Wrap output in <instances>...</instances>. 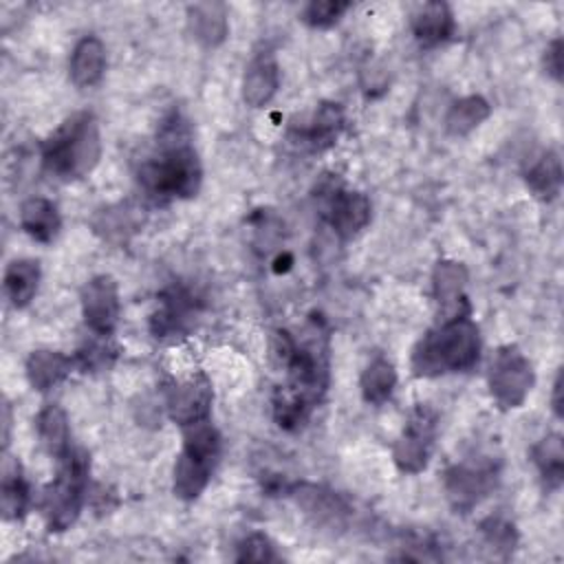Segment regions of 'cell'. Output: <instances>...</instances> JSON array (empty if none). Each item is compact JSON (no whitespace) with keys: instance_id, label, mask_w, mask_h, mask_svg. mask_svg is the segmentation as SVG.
Masks as SVG:
<instances>
[{"instance_id":"34","label":"cell","mask_w":564,"mask_h":564,"mask_svg":"<svg viewBox=\"0 0 564 564\" xmlns=\"http://www.w3.org/2000/svg\"><path fill=\"white\" fill-rule=\"evenodd\" d=\"M562 51H564L562 37L551 40V44H549L546 51H544V68H546V73H549L555 82H562V68H564V64H562Z\"/></svg>"},{"instance_id":"35","label":"cell","mask_w":564,"mask_h":564,"mask_svg":"<svg viewBox=\"0 0 564 564\" xmlns=\"http://www.w3.org/2000/svg\"><path fill=\"white\" fill-rule=\"evenodd\" d=\"M562 370L555 375V381H553V394H551V408L555 412L557 419L564 416V410H562Z\"/></svg>"},{"instance_id":"9","label":"cell","mask_w":564,"mask_h":564,"mask_svg":"<svg viewBox=\"0 0 564 564\" xmlns=\"http://www.w3.org/2000/svg\"><path fill=\"white\" fill-rule=\"evenodd\" d=\"M82 315L93 335L110 337L119 322V289L110 275L90 278L79 293Z\"/></svg>"},{"instance_id":"33","label":"cell","mask_w":564,"mask_h":564,"mask_svg":"<svg viewBox=\"0 0 564 564\" xmlns=\"http://www.w3.org/2000/svg\"><path fill=\"white\" fill-rule=\"evenodd\" d=\"M278 560L271 540L262 533H251L238 544L236 562H273Z\"/></svg>"},{"instance_id":"36","label":"cell","mask_w":564,"mask_h":564,"mask_svg":"<svg viewBox=\"0 0 564 564\" xmlns=\"http://www.w3.org/2000/svg\"><path fill=\"white\" fill-rule=\"evenodd\" d=\"M2 425H4L2 443H4V447H7V443H9V425H11V419H9V405H7V403H4V408H2Z\"/></svg>"},{"instance_id":"32","label":"cell","mask_w":564,"mask_h":564,"mask_svg":"<svg viewBox=\"0 0 564 564\" xmlns=\"http://www.w3.org/2000/svg\"><path fill=\"white\" fill-rule=\"evenodd\" d=\"M112 357H115V348L106 341V337H101V341L93 339L84 348H79L77 357H75V364L86 372L88 370H101V368L110 366Z\"/></svg>"},{"instance_id":"24","label":"cell","mask_w":564,"mask_h":564,"mask_svg":"<svg viewBox=\"0 0 564 564\" xmlns=\"http://www.w3.org/2000/svg\"><path fill=\"white\" fill-rule=\"evenodd\" d=\"M531 460L538 467L546 491H557L564 482V445L560 434H546L531 447Z\"/></svg>"},{"instance_id":"2","label":"cell","mask_w":564,"mask_h":564,"mask_svg":"<svg viewBox=\"0 0 564 564\" xmlns=\"http://www.w3.org/2000/svg\"><path fill=\"white\" fill-rule=\"evenodd\" d=\"M99 123L88 110L64 119L42 143V165L59 181H79L88 176L99 163Z\"/></svg>"},{"instance_id":"16","label":"cell","mask_w":564,"mask_h":564,"mask_svg":"<svg viewBox=\"0 0 564 564\" xmlns=\"http://www.w3.org/2000/svg\"><path fill=\"white\" fill-rule=\"evenodd\" d=\"M280 86V68L271 53L251 59L242 77V99L251 108H260L273 99Z\"/></svg>"},{"instance_id":"11","label":"cell","mask_w":564,"mask_h":564,"mask_svg":"<svg viewBox=\"0 0 564 564\" xmlns=\"http://www.w3.org/2000/svg\"><path fill=\"white\" fill-rule=\"evenodd\" d=\"M289 496L315 524H322V527L339 529L346 524L350 516V505L346 502V498L324 485L291 482Z\"/></svg>"},{"instance_id":"23","label":"cell","mask_w":564,"mask_h":564,"mask_svg":"<svg viewBox=\"0 0 564 564\" xmlns=\"http://www.w3.org/2000/svg\"><path fill=\"white\" fill-rule=\"evenodd\" d=\"M31 491L22 476L20 463L11 456H4L2 480H0V511L4 520H20L29 509Z\"/></svg>"},{"instance_id":"26","label":"cell","mask_w":564,"mask_h":564,"mask_svg":"<svg viewBox=\"0 0 564 564\" xmlns=\"http://www.w3.org/2000/svg\"><path fill=\"white\" fill-rule=\"evenodd\" d=\"M40 264L35 260H13L4 269V293L15 308H24L37 293Z\"/></svg>"},{"instance_id":"31","label":"cell","mask_w":564,"mask_h":564,"mask_svg":"<svg viewBox=\"0 0 564 564\" xmlns=\"http://www.w3.org/2000/svg\"><path fill=\"white\" fill-rule=\"evenodd\" d=\"M350 9L344 0H313L302 9V22L313 29H328Z\"/></svg>"},{"instance_id":"20","label":"cell","mask_w":564,"mask_h":564,"mask_svg":"<svg viewBox=\"0 0 564 564\" xmlns=\"http://www.w3.org/2000/svg\"><path fill=\"white\" fill-rule=\"evenodd\" d=\"M75 366V359L59 350H33L26 359V379L33 390L48 392L64 381Z\"/></svg>"},{"instance_id":"27","label":"cell","mask_w":564,"mask_h":564,"mask_svg":"<svg viewBox=\"0 0 564 564\" xmlns=\"http://www.w3.org/2000/svg\"><path fill=\"white\" fill-rule=\"evenodd\" d=\"M397 386V370L392 366V361H388L386 357H375L361 372L359 379V388H361V397L366 403L370 405H383Z\"/></svg>"},{"instance_id":"30","label":"cell","mask_w":564,"mask_h":564,"mask_svg":"<svg viewBox=\"0 0 564 564\" xmlns=\"http://www.w3.org/2000/svg\"><path fill=\"white\" fill-rule=\"evenodd\" d=\"M311 414V408H306L302 401H297L293 394H289L284 388H278L273 392V419L282 430H297L306 423Z\"/></svg>"},{"instance_id":"12","label":"cell","mask_w":564,"mask_h":564,"mask_svg":"<svg viewBox=\"0 0 564 564\" xmlns=\"http://www.w3.org/2000/svg\"><path fill=\"white\" fill-rule=\"evenodd\" d=\"M198 313V302L185 286H167L159 295L156 311L150 315V330L156 339L183 335L194 315Z\"/></svg>"},{"instance_id":"17","label":"cell","mask_w":564,"mask_h":564,"mask_svg":"<svg viewBox=\"0 0 564 564\" xmlns=\"http://www.w3.org/2000/svg\"><path fill=\"white\" fill-rule=\"evenodd\" d=\"M187 26L203 46H218L229 33L227 7L223 2H194L187 7Z\"/></svg>"},{"instance_id":"28","label":"cell","mask_w":564,"mask_h":564,"mask_svg":"<svg viewBox=\"0 0 564 564\" xmlns=\"http://www.w3.org/2000/svg\"><path fill=\"white\" fill-rule=\"evenodd\" d=\"M491 112V106L480 95H469L452 104L445 115V130L452 137H465L476 130Z\"/></svg>"},{"instance_id":"14","label":"cell","mask_w":564,"mask_h":564,"mask_svg":"<svg viewBox=\"0 0 564 564\" xmlns=\"http://www.w3.org/2000/svg\"><path fill=\"white\" fill-rule=\"evenodd\" d=\"M467 280H469V275H467L465 264H460L456 260H438L434 264L432 289H434L436 302L441 304L443 319L463 315V313H471L467 295H465Z\"/></svg>"},{"instance_id":"7","label":"cell","mask_w":564,"mask_h":564,"mask_svg":"<svg viewBox=\"0 0 564 564\" xmlns=\"http://www.w3.org/2000/svg\"><path fill=\"white\" fill-rule=\"evenodd\" d=\"M436 412L430 405L419 403L410 412L399 438L392 445V460L399 471L421 474L427 467L436 438Z\"/></svg>"},{"instance_id":"22","label":"cell","mask_w":564,"mask_h":564,"mask_svg":"<svg viewBox=\"0 0 564 564\" xmlns=\"http://www.w3.org/2000/svg\"><path fill=\"white\" fill-rule=\"evenodd\" d=\"M20 225L37 242H51L62 227L57 207L42 196L26 198L20 205Z\"/></svg>"},{"instance_id":"10","label":"cell","mask_w":564,"mask_h":564,"mask_svg":"<svg viewBox=\"0 0 564 564\" xmlns=\"http://www.w3.org/2000/svg\"><path fill=\"white\" fill-rule=\"evenodd\" d=\"M212 401H214V392H212L209 379L203 372H196L194 377L181 383H174L167 390L165 408H167V416L174 423H178L181 427H187L209 419Z\"/></svg>"},{"instance_id":"8","label":"cell","mask_w":564,"mask_h":564,"mask_svg":"<svg viewBox=\"0 0 564 564\" xmlns=\"http://www.w3.org/2000/svg\"><path fill=\"white\" fill-rule=\"evenodd\" d=\"M498 465L487 458L452 465L443 478L449 505L458 513L471 511L485 496L491 494V489L498 482Z\"/></svg>"},{"instance_id":"6","label":"cell","mask_w":564,"mask_h":564,"mask_svg":"<svg viewBox=\"0 0 564 564\" xmlns=\"http://www.w3.org/2000/svg\"><path fill=\"white\" fill-rule=\"evenodd\" d=\"M489 392L500 410L520 408L533 383V366L516 344H505L496 350L489 366Z\"/></svg>"},{"instance_id":"13","label":"cell","mask_w":564,"mask_h":564,"mask_svg":"<svg viewBox=\"0 0 564 564\" xmlns=\"http://www.w3.org/2000/svg\"><path fill=\"white\" fill-rule=\"evenodd\" d=\"M328 223L341 240L355 238L370 223V200L364 192L333 187L328 194Z\"/></svg>"},{"instance_id":"5","label":"cell","mask_w":564,"mask_h":564,"mask_svg":"<svg viewBox=\"0 0 564 564\" xmlns=\"http://www.w3.org/2000/svg\"><path fill=\"white\" fill-rule=\"evenodd\" d=\"M220 456V434L207 421L183 427V447L174 463L172 489L181 500H196L209 485L212 471Z\"/></svg>"},{"instance_id":"4","label":"cell","mask_w":564,"mask_h":564,"mask_svg":"<svg viewBox=\"0 0 564 564\" xmlns=\"http://www.w3.org/2000/svg\"><path fill=\"white\" fill-rule=\"evenodd\" d=\"M90 460L79 447H70L57 460V474L44 489L42 509L48 531L62 533L75 524L88 489Z\"/></svg>"},{"instance_id":"1","label":"cell","mask_w":564,"mask_h":564,"mask_svg":"<svg viewBox=\"0 0 564 564\" xmlns=\"http://www.w3.org/2000/svg\"><path fill=\"white\" fill-rule=\"evenodd\" d=\"M480 333L469 313L441 319L412 348L410 366L416 377L467 372L478 364Z\"/></svg>"},{"instance_id":"15","label":"cell","mask_w":564,"mask_h":564,"mask_svg":"<svg viewBox=\"0 0 564 564\" xmlns=\"http://www.w3.org/2000/svg\"><path fill=\"white\" fill-rule=\"evenodd\" d=\"M344 110L339 104L322 101L306 126H300L295 132V141L311 150V152H324L330 145L337 143L341 130H344Z\"/></svg>"},{"instance_id":"21","label":"cell","mask_w":564,"mask_h":564,"mask_svg":"<svg viewBox=\"0 0 564 564\" xmlns=\"http://www.w3.org/2000/svg\"><path fill=\"white\" fill-rule=\"evenodd\" d=\"M527 187L533 192L535 198L540 200H555L562 192L564 183V172H562V159L555 150L542 152L524 172Z\"/></svg>"},{"instance_id":"18","label":"cell","mask_w":564,"mask_h":564,"mask_svg":"<svg viewBox=\"0 0 564 564\" xmlns=\"http://www.w3.org/2000/svg\"><path fill=\"white\" fill-rule=\"evenodd\" d=\"M456 22L449 4L425 2L412 15V33L421 46H438L454 35Z\"/></svg>"},{"instance_id":"25","label":"cell","mask_w":564,"mask_h":564,"mask_svg":"<svg viewBox=\"0 0 564 564\" xmlns=\"http://www.w3.org/2000/svg\"><path fill=\"white\" fill-rule=\"evenodd\" d=\"M35 427H37V436L42 447L55 458L59 460L73 445H70V430H68V419L66 412L55 405L48 403L37 412L35 419Z\"/></svg>"},{"instance_id":"29","label":"cell","mask_w":564,"mask_h":564,"mask_svg":"<svg viewBox=\"0 0 564 564\" xmlns=\"http://www.w3.org/2000/svg\"><path fill=\"white\" fill-rule=\"evenodd\" d=\"M480 533L485 538V544L500 560H507L518 544V531H516L513 522L502 516H489L487 520H482Z\"/></svg>"},{"instance_id":"19","label":"cell","mask_w":564,"mask_h":564,"mask_svg":"<svg viewBox=\"0 0 564 564\" xmlns=\"http://www.w3.org/2000/svg\"><path fill=\"white\" fill-rule=\"evenodd\" d=\"M106 70V48L95 35L82 37L70 55V82L77 88L97 86Z\"/></svg>"},{"instance_id":"3","label":"cell","mask_w":564,"mask_h":564,"mask_svg":"<svg viewBox=\"0 0 564 564\" xmlns=\"http://www.w3.org/2000/svg\"><path fill=\"white\" fill-rule=\"evenodd\" d=\"M141 187L161 200L192 198L203 183L198 154L187 143L165 145L156 156H150L139 167Z\"/></svg>"}]
</instances>
